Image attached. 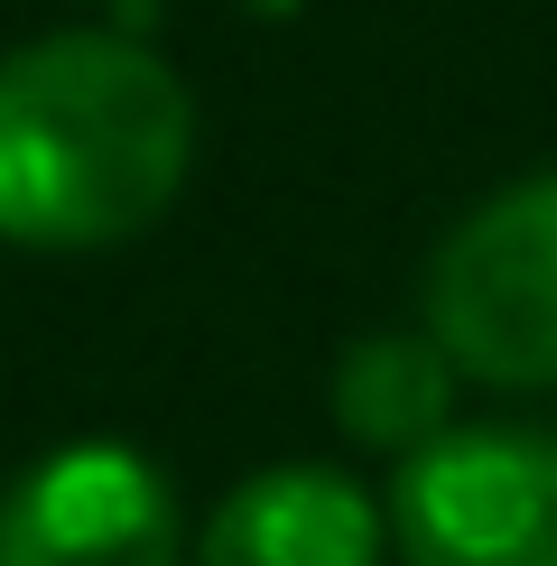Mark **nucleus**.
I'll use <instances>...</instances> for the list:
<instances>
[{
	"label": "nucleus",
	"mask_w": 557,
	"mask_h": 566,
	"mask_svg": "<svg viewBox=\"0 0 557 566\" xmlns=\"http://www.w3.org/2000/svg\"><path fill=\"white\" fill-rule=\"evenodd\" d=\"M186 158H196V103L139 38L65 29L0 56V242H130L177 205Z\"/></svg>",
	"instance_id": "obj_1"
},
{
	"label": "nucleus",
	"mask_w": 557,
	"mask_h": 566,
	"mask_svg": "<svg viewBox=\"0 0 557 566\" xmlns=\"http://www.w3.org/2000/svg\"><path fill=\"white\" fill-rule=\"evenodd\" d=\"M428 335L455 371L557 390V168L483 196L428 270Z\"/></svg>",
	"instance_id": "obj_2"
},
{
	"label": "nucleus",
	"mask_w": 557,
	"mask_h": 566,
	"mask_svg": "<svg viewBox=\"0 0 557 566\" xmlns=\"http://www.w3.org/2000/svg\"><path fill=\"white\" fill-rule=\"evenodd\" d=\"M390 538L400 566H557V437L455 428L400 455Z\"/></svg>",
	"instance_id": "obj_3"
},
{
	"label": "nucleus",
	"mask_w": 557,
	"mask_h": 566,
	"mask_svg": "<svg viewBox=\"0 0 557 566\" xmlns=\"http://www.w3.org/2000/svg\"><path fill=\"white\" fill-rule=\"evenodd\" d=\"M177 492L112 437L56 446L0 492V566H177Z\"/></svg>",
	"instance_id": "obj_4"
},
{
	"label": "nucleus",
	"mask_w": 557,
	"mask_h": 566,
	"mask_svg": "<svg viewBox=\"0 0 557 566\" xmlns=\"http://www.w3.org/2000/svg\"><path fill=\"white\" fill-rule=\"evenodd\" d=\"M196 566H381V511L335 464H270L223 492Z\"/></svg>",
	"instance_id": "obj_5"
},
{
	"label": "nucleus",
	"mask_w": 557,
	"mask_h": 566,
	"mask_svg": "<svg viewBox=\"0 0 557 566\" xmlns=\"http://www.w3.org/2000/svg\"><path fill=\"white\" fill-rule=\"evenodd\" d=\"M446 399H455V363L437 353V335H362L335 363V428L381 455H418L446 437Z\"/></svg>",
	"instance_id": "obj_6"
}]
</instances>
